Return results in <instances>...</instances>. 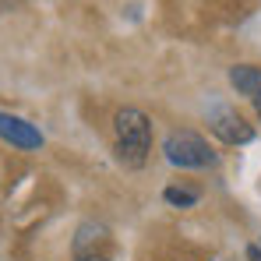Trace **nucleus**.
<instances>
[{
	"instance_id": "nucleus-1",
	"label": "nucleus",
	"mask_w": 261,
	"mask_h": 261,
	"mask_svg": "<svg viewBox=\"0 0 261 261\" xmlns=\"http://www.w3.org/2000/svg\"><path fill=\"white\" fill-rule=\"evenodd\" d=\"M113 152L130 170L145 166V159L152 152V120H148V113H141L138 106L117 110V117H113Z\"/></svg>"
},
{
	"instance_id": "nucleus-2",
	"label": "nucleus",
	"mask_w": 261,
	"mask_h": 261,
	"mask_svg": "<svg viewBox=\"0 0 261 261\" xmlns=\"http://www.w3.org/2000/svg\"><path fill=\"white\" fill-rule=\"evenodd\" d=\"M163 155H166V163L176 166V170H212L219 163L216 148L198 134V130H170L166 138H163Z\"/></svg>"
},
{
	"instance_id": "nucleus-3",
	"label": "nucleus",
	"mask_w": 261,
	"mask_h": 261,
	"mask_svg": "<svg viewBox=\"0 0 261 261\" xmlns=\"http://www.w3.org/2000/svg\"><path fill=\"white\" fill-rule=\"evenodd\" d=\"M208 127H212V134H216L219 141H226V145H247V141H254V127H251L237 110H229V106H212Z\"/></svg>"
},
{
	"instance_id": "nucleus-4",
	"label": "nucleus",
	"mask_w": 261,
	"mask_h": 261,
	"mask_svg": "<svg viewBox=\"0 0 261 261\" xmlns=\"http://www.w3.org/2000/svg\"><path fill=\"white\" fill-rule=\"evenodd\" d=\"M0 141H7V145H14L21 152H39L46 145L43 130L36 127V124H29L25 117L4 113V110H0Z\"/></svg>"
},
{
	"instance_id": "nucleus-5",
	"label": "nucleus",
	"mask_w": 261,
	"mask_h": 261,
	"mask_svg": "<svg viewBox=\"0 0 261 261\" xmlns=\"http://www.w3.org/2000/svg\"><path fill=\"white\" fill-rule=\"evenodd\" d=\"M229 85L237 88V95L254 99L261 92V67L258 64H233L229 67Z\"/></svg>"
},
{
	"instance_id": "nucleus-6",
	"label": "nucleus",
	"mask_w": 261,
	"mask_h": 261,
	"mask_svg": "<svg viewBox=\"0 0 261 261\" xmlns=\"http://www.w3.org/2000/svg\"><path fill=\"white\" fill-rule=\"evenodd\" d=\"M102 240H106V226H102V222H82L78 233H74V244H71V247H74V254L82 258V254H95L92 247L102 244Z\"/></svg>"
},
{
	"instance_id": "nucleus-7",
	"label": "nucleus",
	"mask_w": 261,
	"mask_h": 261,
	"mask_svg": "<svg viewBox=\"0 0 261 261\" xmlns=\"http://www.w3.org/2000/svg\"><path fill=\"white\" fill-rule=\"evenodd\" d=\"M163 198H166V205H173V208H194V205L201 201V194H198L194 187H166Z\"/></svg>"
},
{
	"instance_id": "nucleus-8",
	"label": "nucleus",
	"mask_w": 261,
	"mask_h": 261,
	"mask_svg": "<svg viewBox=\"0 0 261 261\" xmlns=\"http://www.w3.org/2000/svg\"><path fill=\"white\" fill-rule=\"evenodd\" d=\"M247 261H261V247H247Z\"/></svg>"
},
{
	"instance_id": "nucleus-9",
	"label": "nucleus",
	"mask_w": 261,
	"mask_h": 261,
	"mask_svg": "<svg viewBox=\"0 0 261 261\" xmlns=\"http://www.w3.org/2000/svg\"><path fill=\"white\" fill-rule=\"evenodd\" d=\"M74 261H110V258H102V254H82V258H74Z\"/></svg>"
},
{
	"instance_id": "nucleus-10",
	"label": "nucleus",
	"mask_w": 261,
	"mask_h": 261,
	"mask_svg": "<svg viewBox=\"0 0 261 261\" xmlns=\"http://www.w3.org/2000/svg\"><path fill=\"white\" fill-rule=\"evenodd\" d=\"M251 102H254V113H258V117H261V92H258V95H254V99H251Z\"/></svg>"
}]
</instances>
